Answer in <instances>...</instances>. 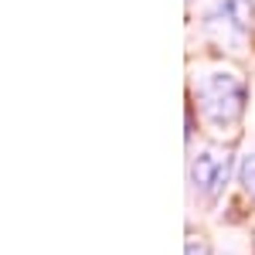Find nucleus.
Returning a JSON list of instances; mask_svg holds the SVG:
<instances>
[{
  "label": "nucleus",
  "instance_id": "nucleus-1",
  "mask_svg": "<svg viewBox=\"0 0 255 255\" xmlns=\"http://www.w3.org/2000/svg\"><path fill=\"white\" fill-rule=\"evenodd\" d=\"M197 106L208 119L211 129H232L242 113H245V99H249V85L238 72L228 68H215V72H204L197 79Z\"/></svg>",
  "mask_w": 255,
  "mask_h": 255
},
{
  "label": "nucleus",
  "instance_id": "nucleus-2",
  "mask_svg": "<svg viewBox=\"0 0 255 255\" xmlns=\"http://www.w3.org/2000/svg\"><path fill=\"white\" fill-rule=\"evenodd\" d=\"M204 31L228 51L245 48L252 34V3L249 0H215V7L204 14Z\"/></svg>",
  "mask_w": 255,
  "mask_h": 255
},
{
  "label": "nucleus",
  "instance_id": "nucleus-3",
  "mask_svg": "<svg viewBox=\"0 0 255 255\" xmlns=\"http://www.w3.org/2000/svg\"><path fill=\"white\" fill-rule=\"evenodd\" d=\"M232 177V153L228 150H197L187 163V184L191 194L204 204H215L225 194Z\"/></svg>",
  "mask_w": 255,
  "mask_h": 255
},
{
  "label": "nucleus",
  "instance_id": "nucleus-4",
  "mask_svg": "<svg viewBox=\"0 0 255 255\" xmlns=\"http://www.w3.org/2000/svg\"><path fill=\"white\" fill-rule=\"evenodd\" d=\"M238 184H242V191L255 201V153L242 157V163H238Z\"/></svg>",
  "mask_w": 255,
  "mask_h": 255
},
{
  "label": "nucleus",
  "instance_id": "nucleus-5",
  "mask_svg": "<svg viewBox=\"0 0 255 255\" xmlns=\"http://www.w3.org/2000/svg\"><path fill=\"white\" fill-rule=\"evenodd\" d=\"M184 252H187V255H211V249H208V242H204L201 235H187Z\"/></svg>",
  "mask_w": 255,
  "mask_h": 255
}]
</instances>
